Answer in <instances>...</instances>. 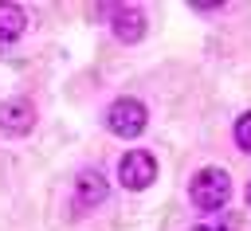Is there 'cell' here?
Here are the masks:
<instances>
[{
    "instance_id": "1",
    "label": "cell",
    "mask_w": 251,
    "mask_h": 231,
    "mask_svg": "<svg viewBox=\"0 0 251 231\" xmlns=\"http://www.w3.org/2000/svg\"><path fill=\"white\" fill-rule=\"evenodd\" d=\"M188 196H192V204H196L200 211H216V208H224V204H227V196H231V180H227V172H224V168L208 164V168H200V172L192 176Z\"/></svg>"
},
{
    "instance_id": "2",
    "label": "cell",
    "mask_w": 251,
    "mask_h": 231,
    "mask_svg": "<svg viewBox=\"0 0 251 231\" xmlns=\"http://www.w3.org/2000/svg\"><path fill=\"white\" fill-rule=\"evenodd\" d=\"M145 121H149V114L137 98H118L106 110V129L114 137H137V133H145Z\"/></svg>"
},
{
    "instance_id": "3",
    "label": "cell",
    "mask_w": 251,
    "mask_h": 231,
    "mask_svg": "<svg viewBox=\"0 0 251 231\" xmlns=\"http://www.w3.org/2000/svg\"><path fill=\"white\" fill-rule=\"evenodd\" d=\"M118 180H122V188H129V192L149 188V184L157 180V157L145 153V149H129V153L122 157V164H118Z\"/></svg>"
},
{
    "instance_id": "4",
    "label": "cell",
    "mask_w": 251,
    "mask_h": 231,
    "mask_svg": "<svg viewBox=\"0 0 251 231\" xmlns=\"http://www.w3.org/2000/svg\"><path fill=\"white\" fill-rule=\"evenodd\" d=\"M35 125V106L27 98H8L0 102V133L8 137H27Z\"/></svg>"
},
{
    "instance_id": "5",
    "label": "cell",
    "mask_w": 251,
    "mask_h": 231,
    "mask_svg": "<svg viewBox=\"0 0 251 231\" xmlns=\"http://www.w3.org/2000/svg\"><path fill=\"white\" fill-rule=\"evenodd\" d=\"M110 27L122 43H137L145 35V12L137 4H118V8H110Z\"/></svg>"
},
{
    "instance_id": "6",
    "label": "cell",
    "mask_w": 251,
    "mask_h": 231,
    "mask_svg": "<svg viewBox=\"0 0 251 231\" xmlns=\"http://www.w3.org/2000/svg\"><path fill=\"white\" fill-rule=\"evenodd\" d=\"M106 176L98 172V168H82L78 176H75V208H82V211H90V208H98L102 200H106Z\"/></svg>"
},
{
    "instance_id": "7",
    "label": "cell",
    "mask_w": 251,
    "mask_h": 231,
    "mask_svg": "<svg viewBox=\"0 0 251 231\" xmlns=\"http://www.w3.org/2000/svg\"><path fill=\"white\" fill-rule=\"evenodd\" d=\"M27 27V12L12 0H0V43H16Z\"/></svg>"
},
{
    "instance_id": "8",
    "label": "cell",
    "mask_w": 251,
    "mask_h": 231,
    "mask_svg": "<svg viewBox=\"0 0 251 231\" xmlns=\"http://www.w3.org/2000/svg\"><path fill=\"white\" fill-rule=\"evenodd\" d=\"M235 145H239L243 153H251V110L239 114V121H235Z\"/></svg>"
},
{
    "instance_id": "9",
    "label": "cell",
    "mask_w": 251,
    "mask_h": 231,
    "mask_svg": "<svg viewBox=\"0 0 251 231\" xmlns=\"http://www.w3.org/2000/svg\"><path fill=\"white\" fill-rule=\"evenodd\" d=\"M192 231H220V223H208V227H192Z\"/></svg>"
},
{
    "instance_id": "10",
    "label": "cell",
    "mask_w": 251,
    "mask_h": 231,
    "mask_svg": "<svg viewBox=\"0 0 251 231\" xmlns=\"http://www.w3.org/2000/svg\"><path fill=\"white\" fill-rule=\"evenodd\" d=\"M247 204H251V184H247Z\"/></svg>"
}]
</instances>
